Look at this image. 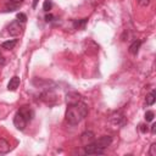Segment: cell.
Returning a JSON list of instances; mask_svg holds the SVG:
<instances>
[{
    "instance_id": "obj_1",
    "label": "cell",
    "mask_w": 156,
    "mask_h": 156,
    "mask_svg": "<svg viewBox=\"0 0 156 156\" xmlns=\"http://www.w3.org/2000/svg\"><path fill=\"white\" fill-rule=\"evenodd\" d=\"M88 115V106L79 101L77 104H72L67 106L66 110V121L69 124H78L85 116Z\"/></svg>"
},
{
    "instance_id": "obj_2",
    "label": "cell",
    "mask_w": 156,
    "mask_h": 156,
    "mask_svg": "<svg viewBox=\"0 0 156 156\" xmlns=\"http://www.w3.org/2000/svg\"><path fill=\"white\" fill-rule=\"evenodd\" d=\"M13 124L18 130H23L26 128V126H27V121L20 112H17L15 115V117H13Z\"/></svg>"
},
{
    "instance_id": "obj_3",
    "label": "cell",
    "mask_w": 156,
    "mask_h": 156,
    "mask_svg": "<svg viewBox=\"0 0 156 156\" xmlns=\"http://www.w3.org/2000/svg\"><path fill=\"white\" fill-rule=\"evenodd\" d=\"M111 141H112V138L110 136V135H102V136H100L98 140H95L94 143H95V145L99 147V149H106L110 144H111Z\"/></svg>"
},
{
    "instance_id": "obj_4",
    "label": "cell",
    "mask_w": 156,
    "mask_h": 156,
    "mask_svg": "<svg viewBox=\"0 0 156 156\" xmlns=\"http://www.w3.org/2000/svg\"><path fill=\"white\" fill-rule=\"evenodd\" d=\"M84 152L87 155H98V154H104V150L102 149H99L95 145V143L93 141V143H90V144H88V145L84 146Z\"/></svg>"
},
{
    "instance_id": "obj_5",
    "label": "cell",
    "mask_w": 156,
    "mask_h": 156,
    "mask_svg": "<svg viewBox=\"0 0 156 156\" xmlns=\"http://www.w3.org/2000/svg\"><path fill=\"white\" fill-rule=\"evenodd\" d=\"M7 30H9L10 35L16 37V35L21 34V32H22V27H21V24H20V22H18V21H13L12 23H10V26H9Z\"/></svg>"
},
{
    "instance_id": "obj_6",
    "label": "cell",
    "mask_w": 156,
    "mask_h": 156,
    "mask_svg": "<svg viewBox=\"0 0 156 156\" xmlns=\"http://www.w3.org/2000/svg\"><path fill=\"white\" fill-rule=\"evenodd\" d=\"M94 138H95L94 133H93V132H90V130H87V132L82 133V135H80V143L85 146V145H88V144L93 143V141H94Z\"/></svg>"
},
{
    "instance_id": "obj_7",
    "label": "cell",
    "mask_w": 156,
    "mask_h": 156,
    "mask_svg": "<svg viewBox=\"0 0 156 156\" xmlns=\"http://www.w3.org/2000/svg\"><path fill=\"white\" fill-rule=\"evenodd\" d=\"M41 100L49 105H54L56 102V95L52 93V91H45L43 95H41Z\"/></svg>"
},
{
    "instance_id": "obj_8",
    "label": "cell",
    "mask_w": 156,
    "mask_h": 156,
    "mask_svg": "<svg viewBox=\"0 0 156 156\" xmlns=\"http://www.w3.org/2000/svg\"><path fill=\"white\" fill-rule=\"evenodd\" d=\"M66 101H67V105H72V104H77L80 101V95L78 93H67L66 94Z\"/></svg>"
},
{
    "instance_id": "obj_9",
    "label": "cell",
    "mask_w": 156,
    "mask_h": 156,
    "mask_svg": "<svg viewBox=\"0 0 156 156\" xmlns=\"http://www.w3.org/2000/svg\"><path fill=\"white\" fill-rule=\"evenodd\" d=\"M18 112L26 118L27 122L30 121V119L33 118V116H34V113H33V111H32V108H30L29 106H22V107L18 110Z\"/></svg>"
},
{
    "instance_id": "obj_10",
    "label": "cell",
    "mask_w": 156,
    "mask_h": 156,
    "mask_svg": "<svg viewBox=\"0 0 156 156\" xmlns=\"http://www.w3.org/2000/svg\"><path fill=\"white\" fill-rule=\"evenodd\" d=\"M18 87H20V77L13 76V77L10 79L9 84H7V89L11 90V91H13V90H16Z\"/></svg>"
},
{
    "instance_id": "obj_11",
    "label": "cell",
    "mask_w": 156,
    "mask_h": 156,
    "mask_svg": "<svg viewBox=\"0 0 156 156\" xmlns=\"http://www.w3.org/2000/svg\"><path fill=\"white\" fill-rule=\"evenodd\" d=\"M110 121L113 122L115 124H123L124 123V117H123V115L117 112V113H115V115H112L110 117Z\"/></svg>"
},
{
    "instance_id": "obj_12",
    "label": "cell",
    "mask_w": 156,
    "mask_h": 156,
    "mask_svg": "<svg viewBox=\"0 0 156 156\" xmlns=\"http://www.w3.org/2000/svg\"><path fill=\"white\" fill-rule=\"evenodd\" d=\"M140 45H141V41H140V40L133 41V43L130 44V46H129V52H130L132 55H136L138 51H139V49H140Z\"/></svg>"
},
{
    "instance_id": "obj_13",
    "label": "cell",
    "mask_w": 156,
    "mask_h": 156,
    "mask_svg": "<svg viewBox=\"0 0 156 156\" xmlns=\"http://www.w3.org/2000/svg\"><path fill=\"white\" fill-rule=\"evenodd\" d=\"M10 151V144L7 140L0 138V154H6Z\"/></svg>"
},
{
    "instance_id": "obj_14",
    "label": "cell",
    "mask_w": 156,
    "mask_h": 156,
    "mask_svg": "<svg viewBox=\"0 0 156 156\" xmlns=\"http://www.w3.org/2000/svg\"><path fill=\"white\" fill-rule=\"evenodd\" d=\"M17 44V40L16 39H12V40H6L1 44V48L2 49H6V50H11L15 48V45Z\"/></svg>"
},
{
    "instance_id": "obj_15",
    "label": "cell",
    "mask_w": 156,
    "mask_h": 156,
    "mask_svg": "<svg viewBox=\"0 0 156 156\" xmlns=\"http://www.w3.org/2000/svg\"><path fill=\"white\" fill-rule=\"evenodd\" d=\"M145 102H146V105H149V106H151V105L155 102V90H152L151 93H149V94L146 95Z\"/></svg>"
},
{
    "instance_id": "obj_16",
    "label": "cell",
    "mask_w": 156,
    "mask_h": 156,
    "mask_svg": "<svg viewBox=\"0 0 156 156\" xmlns=\"http://www.w3.org/2000/svg\"><path fill=\"white\" fill-rule=\"evenodd\" d=\"M18 6H20V4H15V2H11V1H9L7 4H6V10L7 11H15V10H17L18 9Z\"/></svg>"
},
{
    "instance_id": "obj_17",
    "label": "cell",
    "mask_w": 156,
    "mask_h": 156,
    "mask_svg": "<svg viewBox=\"0 0 156 156\" xmlns=\"http://www.w3.org/2000/svg\"><path fill=\"white\" fill-rule=\"evenodd\" d=\"M51 6H52L51 1H50V0H45V1H44V4H43V10L48 12V11H50V10H51Z\"/></svg>"
},
{
    "instance_id": "obj_18",
    "label": "cell",
    "mask_w": 156,
    "mask_h": 156,
    "mask_svg": "<svg viewBox=\"0 0 156 156\" xmlns=\"http://www.w3.org/2000/svg\"><path fill=\"white\" fill-rule=\"evenodd\" d=\"M154 117H155V113H154L152 111H146V112H145V119H146L147 122L152 121Z\"/></svg>"
},
{
    "instance_id": "obj_19",
    "label": "cell",
    "mask_w": 156,
    "mask_h": 156,
    "mask_svg": "<svg viewBox=\"0 0 156 156\" xmlns=\"http://www.w3.org/2000/svg\"><path fill=\"white\" fill-rule=\"evenodd\" d=\"M17 21L18 22H26L27 21V16L24 13L20 12V13H17Z\"/></svg>"
},
{
    "instance_id": "obj_20",
    "label": "cell",
    "mask_w": 156,
    "mask_h": 156,
    "mask_svg": "<svg viewBox=\"0 0 156 156\" xmlns=\"http://www.w3.org/2000/svg\"><path fill=\"white\" fill-rule=\"evenodd\" d=\"M151 156H156V144L154 143V144H151V146H150V152H149Z\"/></svg>"
},
{
    "instance_id": "obj_21",
    "label": "cell",
    "mask_w": 156,
    "mask_h": 156,
    "mask_svg": "<svg viewBox=\"0 0 156 156\" xmlns=\"http://www.w3.org/2000/svg\"><path fill=\"white\" fill-rule=\"evenodd\" d=\"M136 2H138L140 6L145 7V6H149V4H150V0H136Z\"/></svg>"
},
{
    "instance_id": "obj_22",
    "label": "cell",
    "mask_w": 156,
    "mask_h": 156,
    "mask_svg": "<svg viewBox=\"0 0 156 156\" xmlns=\"http://www.w3.org/2000/svg\"><path fill=\"white\" fill-rule=\"evenodd\" d=\"M139 127H140V132H141V133H146V132H147V126H145V124H140Z\"/></svg>"
},
{
    "instance_id": "obj_23",
    "label": "cell",
    "mask_w": 156,
    "mask_h": 156,
    "mask_svg": "<svg viewBox=\"0 0 156 156\" xmlns=\"http://www.w3.org/2000/svg\"><path fill=\"white\" fill-rule=\"evenodd\" d=\"M2 65H5V57H4V55L0 52V66H2Z\"/></svg>"
},
{
    "instance_id": "obj_24",
    "label": "cell",
    "mask_w": 156,
    "mask_h": 156,
    "mask_svg": "<svg viewBox=\"0 0 156 156\" xmlns=\"http://www.w3.org/2000/svg\"><path fill=\"white\" fill-rule=\"evenodd\" d=\"M52 18H54L52 15H46V16H45V20H46L48 22H49V21H52Z\"/></svg>"
},
{
    "instance_id": "obj_25",
    "label": "cell",
    "mask_w": 156,
    "mask_h": 156,
    "mask_svg": "<svg viewBox=\"0 0 156 156\" xmlns=\"http://www.w3.org/2000/svg\"><path fill=\"white\" fill-rule=\"evenodd\" d=\"M9 1H11V2H15V4H20V5H21V4H22L24 0H9Z\"/></svg>"
},
{
    "instance_id": "obj_26",
    "label": "cell",
    "mask_w": 156,
    "mask_h": 156,
    "mask_svg": "<svg viewBox=\"0 0 156 156\" xmlns=\"http://www.w3.org/2000/svg\"><path fill=\"white\" fill-rule=\"evenodd\" d=\"M155 132H156V124L154 123V124L151 126V133H152V134H155Z\"/></svg>"
},
{
    "instance_id": "obj_27",
    "label": "cell",
    "mask_w": 156,
    "mask_h": 156,
    "mask_svg": "<svg viewBox=\"0 0 156 156\" xmlns=\"http://www.w3.org/2000/svg\"><path fill=\"white\" fill-rule=\"evenodd\" d=\"M38 1H39V0H33V5H32V6H33V9H35V6H37Z\"/></svg>"
}]
</instances>
